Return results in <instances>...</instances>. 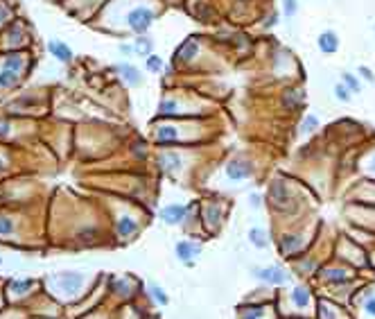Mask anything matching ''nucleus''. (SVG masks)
Masks as SVG:
<instances>
[{"label":"nucleus","instance_id":"13","mask_svg":"<svg viewBox=\"0 0 375 319\" xmlns=\"http://www.w3.org/2000/svg\"><path fill=\"white\" fill-rule=\"evenodd\" d=\"M292 301L298 305V308H307V305H310V290L303 287V285L294 287V290H292Z\"/></svg>","mask_w":375,"mask_h":319},{"label":"nucleus","instance_id":"31","mask_svg":"<svg viewBox=\"0 0 375 319\" xmlns=\"http://www.w3.org/2000/svg\"><path fill=\"white\" fill-rule=\"evenodd\" d=\"M248 204H251L253 208H260V206H262V197L258 195V192H251V195H248Z\"/></svg>","mask_w":375,"mask_h":319},{"label":"nucleus","instance_id":"8","mask_svg":"<svg viewBox=\"0 0 375 319\" xmlns=\"http://www.w3.org/2000/svg\"><path fill=\"white\" fill-rule=\"evenodd\" d=\"M117 75H120V79H124V84H129V86H140V84H143V75H140V70L136 68V66H131V64H120V66H117Z\"/></svg>","mask_w":375,"mask_h":319},{"label":"nucleus","instance_id":"9","mask_svg":"<svg viewBox=\"0 0 375 319\" xmlns=\"http://www.w3.org/2000/svg\"><path fill=\"white\" fill-rule=\"evenodd\" d=\"M248 242H251L256 249H267V247L271 245V240H269V236H267V231L265 229H260V227H253L251 231H248Z\"/></svg>","mask_w":375,"mask_h":319},{"label":"nucleus","instance_id":"11","mask_svg":"<svg viewBox=\"0 0 375 319\" xmlns=\"http://www.w3.org/2000/svg\"><path fill=\"white\" fill-rule=\"evenodd\" d=\"M136 231H138V222H136L134 218H129V215L120 218V222H117V236L129 238V236H134Z\"/></svg>","mask_w":375,"mask_h":319},{"label":"nucleus","instance_id":"25","mask_svg":"<svg viewBox=\"0 0 375 319\" xmlns=\"http://www.w3.org/2000/svg\"><path fill=\"white\" fill-rule=\"evenodd\" d=\"M12 229H14L12 220L5 218V215H0V236H9V233H12Z\"/></svg>","mask_w":375,"mask_h":319},{"label":"nucleus","instance_id":"3","mask_svg":"<svg viewBox=\"0 0 375 319\" xmlns=\"http://www.w3.org/2000/svg\"><path fill=\"white\" fill-rule=\"evenodd\" d=\"M174 254L181 263L190 267V265H194L197 256L201 254V245H197V242H192V240H181V242H176Z\"/></svg>","mask_w":375,"mask_h":319},{"label":"nucleus","instance_id":"22","mask_svg":"<svg viewBox=\"0 0 375 319\" xmlns=\"http://www.w3.org/2000/svg\"><path fill=\"white\" fill-rule=\"evenodd\" d=\"M316 127H319V118H314V116H307V118L301 123V132L303 134H312Z\"/></svg>","mask_w":375,"mask_h":319},{"label":"nucleus","instance_id":"17","mask_svg":"<svg viewBox=\"0 0 375 319\" xmlns=\"http://www.w3.org/2000/svg\"><path fill=\"white\" fill-rule=\"evenodd\" d=\"M5 68L12 70V73H21V70H23V57L18 55V52L7 55V59H5Z\"/></svg>","mask_w":375,"mask_h":319},{"label":"nucleus","instance_id":"2","mask_svg":"<svg viewBox=\"0 0 375 319\" xmlns=\"http://www.w3.org/2000/svg\"><path fill=\"white\" fill-rule=\"evenodd\" d=\"M251 276L258 281L267 283V285H287L289 283V274L285 272L278 265H269V267H253Z\"/></svg>","mask_w":375,"mask_h":319},{"label":"nucleus","instance_id":"19","mask_svg":"<svg viewBox=\"0 0 375 319\" xmlns=\"http://www.w3.org/2000/svg\"><path fill=\"white\" fill-rule=\"evenodd\" d=\"M136 46V52H138V55H152V41H149L147 37H138V41L134 43Z\"/></svg>","mask_w":375,"mask_h":319},{"label":"nucleus","instance_id":"10","mask_svg":"<svg viewBox=\"0 0 375 319\" xmlns=\"http://www.w3.org/2000/svg\"><path fill=\"white\" fill-rule=\"evenodd\" d=\"M298 247H301V236L298 233H289V236H283L280 238V242H278V249H280V254H292V251H296Z\"/></svg>","mask_w":375,"mask_h":319},{"label":"nucleus","instance_id":"24","mask_svg":"<svg viewBox=\"0 0 375 319\" xmlns=\"http://www.w3.org/2000/svg\"><path fill=\"white\" fill-rule=\"evenodd\" d=\"M296 12H298V3H296V0H283V14L287 16V19H292Z\"/></svg>","mask_w":375,"mask_h":319},{"label":"nucleus","instance_id":"15","mask_svg":"<svg viewBox=\"0 0 375 319\" xmlns=\"http://www.w3.org/2000/svg\"><path fill=\"white\" fill-rule=\"evenodd\" d=\"M149 294H152V299L156 301L158 305H167V303H170V296H167L165 290H163L161 285H156V283H152V285H149Z\"/></svg>","mask_w":375,"mask_h":319},{"label":"nucleus","instance_id":"26","mask_svg":"<svg viewBox=\"0 0 375 319\" xmlns=\"http://www.w3.org/2000/svg\"><path fill=\"white\" fill-rule=\"evenodd\" d=\"M9 287H12L16 294H23V292L30 290V281H14V283H9Z\"/></svg>","mask_w":375,"mask_h":319},{"label":"nucleus","instance_id":"1","mask_svg":"<svg viewBox=\"0 0 375 319\" xmlns=\"http://www.w3.org/2000/svg\"><path fill=\"white\" fill-rule=\"evenodd\" d=\"M154 19H156V14H154L149 7H136V10H131L129 16H127V25L131 28V32L145 34L154 25Z\"/></svg>","mask_w":375,"mask_h":319},{"label":"nucleus","instance_id":"20","mask_svg":"<svg viewBox=\"0 0 375 319\" xmlns=\"http://www.w3.org/2000/svg\"><path fill=\"white\" fill-rule=\"evenodd\" d=\"M147 70L149 73H161L163 70V59L158 55H154V52L147 57Z\"/></svg>","mask_w":375,"mask_h":319},{"label":"nucleus","instance_id":"34","mask_svg":"<svg viewBox=\"0 0 375 319\" xmlns=\"http://www.w3.org/2000/svg\"><path fill=\"white\" fill-rule=\"evenodd\" d=\"M368 170H370V172L375 174V156H373V159H370V163H368Z\"/></svg>","mask_w":375,"mask_h":319},{"label":"nucleus","instance_id":"7","mask_svg":"<svg viewBox=\"0 0 375 319\" xmlns=\"http://www.w3.org/2000/svg\"><path fill=\"white\" fill-rule=\"evenodd\" d=\"M48 50H50V55L57 61H61V64H70L72 61V50L63 41H57V39L48 41Z\"/></svg>","mask_w":375,"mask_h":319},{"label":"nucleus","instance_id":"14","mask_svg":"<svg viewBox=\"0 0 375 319\" xmlns=\"http://www.w3.org/2000/svg\"><path fill=\"white\" fill-rule=\"evenodd\" d=\"M161 168L167 172H176L181 168V159L176 154H163L161 156Z\"/></svg>","mask_w":375,"mask_h":319},{"label":"nucleus","instance_id":"23","mask_svg":"<svg viewBox=\"0 0 375 319\" xmlns=\"http://www.w3.org/2000/svg\"><path fill=\"white\" fill-rule=\"evenodd\" d=\"M262 314H265V308H262V305H251V308H246L242 312V319H260Z\"/></svg>","mask_w":375,"mask_h":319},{"label":"nucleus","instance_id":"4","mask_svg":"<svg viewBox=\"0 0 375 319\" xmlns=\"http://www.w3.org/2000/svg\"><path fill=\"white\" fill-rule=\"evenodd\" d=\"M185 215H188V206L185 204H167L161 208L158 218L165 224H170V227H176V224H181L185 220Z\"/></svg>","mask_w":375,"mask_h":319},{"label":"nucleus","instance_id":"30","mask_svg":"<svg viewBox=\"0 0 375 319\" xmlns=\"http://www.w3.org/2000/svg\"><path fill=\"white\" fill-rule=\"evenodd\" d=\"M364 312H366V314H370V317H375V296L366 299V303H364Z\"/></svg>","mask_w":375,"mask_h":319},{"label":"nucleus","instance_id":"21","mask_svg":"<svg viewBox=\"0 0 375 319\" xmlns=\"http://www.w3.org/2000/svg\"><path fill=\"white\" fill-rule=\"evenodd\" d=\"M14 79H16V73H12L7 68L0 70V88H9L14 84Z\"/></svg>","mask_w":375,"mask_h":319},{"label":"nucleus","instance_id":"27","mask_svg":"<svg viewBox=\"0 0 375 319\" xmlns=\"http://www.w3.org/2000/svg\"><path fill=\"white\" fill-rule=\"evenodd\" d=\"M219 215H221V208H219V206H210V208L206 210L208 224H210V222H217V220H219Z\"/></svg>","mask_w":375,"mask_h":319},{"label":"nucleus","instance_id":"18","mask_svg":"<svg viewBox=\"0 0 375 319\" xmlns=\"http://www.w3.org/2000/svg\"><path fill=\"white\" fill-rule=\"evenodd\" d=\"M332 93H334V97H337L339 102H350V97H352V93H350V88L346 86V84H337V86L332 88Z\"/></svg>","mask_w":375,"mask_h":319},{"label":"nucleus","instance_id":"29","mask_svg":"<svg viewBox=\"0 0 375 319\" xmlns=\"http://www.w3.org/2000/svg\"><path fill=\"white\" fill-rule=\"evenodd\" d=\"M357 70H359V75H361V77L366 79V82L375 84V75H373V70H370L368 66H359V68H357Z\"/></svg>","mask_w":375,"mask_h":319},{"label":"nucleus","instance_id":"6","mask_svg":"<svg viewBox=\"0 0 375 319\" xmlns=\"http://www.w3.org/2000/svg\"><path fill=\"white\" fill-rule=\"evenodd\" d=\"M316 48H319L323 55H334V52L339 50V37H337V32H332V30H325V32H321L319 37H316Z\"/></svg>","mask_w":375,"mask_h":319},{"label":"nucleus","instance_id":"16","mask_svg":"<svg viewBox=\"0 0 375 319\" xmlns=\"http://www.w3.org/2000/svg\"><path fill=\"white\" fill-rule=\"evenodd\" d=\"M341 82L346 84L348 88H350V93H361V82L357 79V75L348 73V70H343L341 73Z\"/></svg>","mask_w":375,"mask_h":319},{"label":"nucleus","instance_id":"33","mask_svg":"<svg viewBox=\"0 0 375 319\" xmlns=\"http://www.w3.org/2000/svg\"><path fill=\"white\" fill-rule=\"evenodd\" d=\"M7 16H9V10H7V7H3V5H0V21H5V19H7Z\"/></svg>","mask_w":375,"mask_h":319},{"label":"nucleus","instance_id":"32","mask_svg":"<svg viewBox=\"0 0 375 319\" xmlns=\"http://www.w3.org/2000/svg\"><path fill=\"white\" fill-rule=\"evenodd\" d=\"M120 52L122 55H127V57H131L136 52V46H131V43H122L120 46Z\"/></svg>","mask_w":375,"mask_h":319},{"label":"nucleus","instance_id":"28","mask_svg":"<svg viewBox=\"0 0 375 319\" xmlns=\"http://www.w3.org/2000/svg\"><path fill=\"white\" fill-rule=\"evenodd\" d=\"M328 278L332 283H343L348 276H346V272H341V269H332V272H328Z\"/></svg>","mask_w":375,"mask_h":319},{"label":"nucleus","instance_id":"5","mask_svg":"<svg viewBox=\"0 0 375 319\" xmlns=\"http://www.w3.org/2000/svg\"><path fill=\"white\" fill-rule=\"evenodd\" d=\"M251 174H253V168L246 161H230V163H226V177L230 181H244Z\"/></svg>","mask_w":375,"mask_h":319},{"label":"nucleus","instance_id":"12","mask_svg":"<svg viewBox=\"0 0 375 319\" xmlns=\"http://www.w3.org/2000/svg\"><path fill=\"white\" fill-rule=\"evenodd\" d=\"M176 136H179V132H176V127H172V125H163V127L156 129V141L161 143V145H170V143H174Z\"/></svg>","mask_w":375,"mask_h":319}]
</instances>
